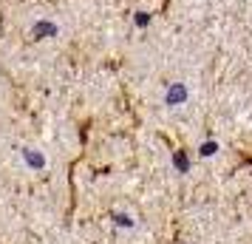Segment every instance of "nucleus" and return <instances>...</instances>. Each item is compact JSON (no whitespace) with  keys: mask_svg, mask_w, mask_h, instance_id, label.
I'll return each instance as SVG.
<instances>
[{"mask_svg":"<svg viewBox=\"0 0 252 244\" xmlns=\"http://www.w3.org/2000/svg\"><path fill=\"white\" fill-rule=\"evenodd\" d=\"M46 35H57V26H54V23H46V20H43V23H37V26H34V37H46Z\"/></svg>","mask_w":252,"mask_h":244,"instance_id":"nucleus-1","label":"nucleus"},{"mask_svg":"<svg viewBox=\"0 0 252 244\" xmlns=\"http://www.w3.org/2000/svg\"><path fill=\"white\" fill-rule=\"evenodd\" d=\"M182 97H184V88H182V85H176V88L170 91V103H179Z\"/></svg>","mask_w":252,"mask_h":244,"instance_id":"nucleus-2","label":"nucleus"},{"mask_svg":"<svg viewBox=\"0 0 252 244\" xmlns=\"http://www.w3.org/2000/svg\"><path fill=\"white\" fill-rule=\"evenodd\" d=\"M148 23H150V17H148L145 12H139V14H136V26H148Z\"/></svg>","mask_w":252,"mask_h":244,"instance_id":"nucleus-3","label":"nucleus"}]
</instances>
